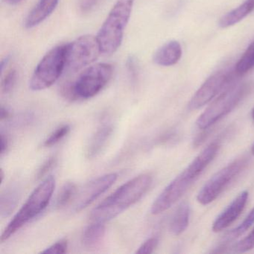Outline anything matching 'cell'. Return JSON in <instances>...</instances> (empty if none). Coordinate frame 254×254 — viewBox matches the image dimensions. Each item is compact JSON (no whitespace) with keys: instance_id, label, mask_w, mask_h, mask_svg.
<instances>
[{"instance_id":"d4e9b609","label":"cell","mask_w":254,"mask_h":254,"mask_svg":"<svg viewBox=\"0 0 254 254\" xmlns=\"http://www.w3.org/2000/svg\"><path fill=\"white\" fill-rule=\"evenodd\" d=\"M254 248V228L246 237L239 241L234 247L237 253H245Z\"/></svg>"},{"instance_id":"2e32d148","label":"cell","mask_w":254,"mask_h":254,"mask_svg":"<svg viewBox=\"0 0 254 254\" xmlns=\"http://www.w3.org/2000/svg\"><path fill=\"white\" fill-rule=\"evenodd\" d=\"M254 10V0H245L237 8L223 16L220 19L218 26L222 29L230 27L242 21Z\"/></svg>"},{"instance_id":"9a60e30c","label":"cell","mask_w":254,"mask_h":254,"mask_svg":"<svg viewBox=\"0 0 254 254\" xmlns=\"http://www.w3.org/2000/svg\"><path fill=\"white\" fill-rule=\"evenodd\" d=\"M182 56V47L177 41H169L154 53L153 61L156 64L170 66L176 64Z\"/></svg>"},{"instance_id":"484cf974","label":"cell","mask_w":254,"mask_h":254,"mask_svg":"<svg viewBox=\"0 0 254 254\" xmlns=\"http://www.w3.org/2000/svg\"><path fill=\"white\" fill-rule=\"evenodd\" d=\"M68 250V242L66 239H62L56 243L42 251L43 254H66Z\"/></svg>"},{"instance_id":"83f0119b","label":"cell","mask_w":254,"mask_h":254,"mask_svg":"<svg viewBox=\"0 0 254 254\" xmlns=\"http://www.w3.org/2000/svg\"><path fill=\"white\" fill-rule=\"evenodd\" d=\"M126 68L128 72L129 77L133 82L137 79L138 76V63L136 59L133 56H130L126 62Z\"/></svg>"},{"instance_id":"ba28073f","label":"cell","mask_w":254,"mask_h":254,"mask_svg":"<svg viewBox=\"0 0 254 254\" xmlns=\"http://www.w3.org/2000/svg\"><path fill=\"white\" fill-rule=\"evenodd\" d=\"M248 163V158L241 157L217 172L199 191L197 202L201 205H208L213 202L243 172Z\"/></svg>"},{"instance_id":"52a82bcc","label":"cell","mask_w":254,"mask_h":254,"mask_svg":"<svg viewBox=\"0 0 254 254\" xmlns=\"http://www.w3.org/2000/svg\"><path fill=\"white\" fill-rule=\"evenodd\" d=\"M66 68V45L52 49L37 65L29 81L33 91L49 88L60 78Z\"/></svg>"},{"instance_id":"ffe728a7","label":"cell","mask_w":254,"mask_h":254,"mask_svg":"<svg viewBox=\"0 0 254 254\" xmlns=\"http://www.w3.org/2000/svg\"><path fill=\"white\" fill-rule=\"evenodd\" d=\"M254 68V41L250 44L235 66L236 75H243Z\"/></svg>"},{"instance_id":"7c38bea8","label":"cell","mask_w":254,"mask_h":254,"mask_svg":"<svg viewBox=\"0 0 254 254\" xmlns=\"http://www.w3.org/2000/svg\"><path fill=\"white\" fill-rule=\"evenodd\" d=\"M248 197V191H242L215 218L212 224V231L218 233L230 227L243 212Z\"/></svg>"},{"instance_id":"ac0fdd59","label":"cell","mask_w":254,"mask_h":254,"mask_svg":"<svg viewBox=\"0 0 254 254\" xmlns=\"http://www.w3.org/2000/svg\"><path fill=\"white\" fill-rule=\"evenodd\" d=\"M105 229L104 223L94 222L84 230L81 236V242L87 248L97 247L105 237Z\"/></svg>"},{"instance_id":"7a4b0ae2","label":"cell","mask_w":254,"mask_h":254,"mask_svg":"<svg viewBox=\"0 0 254 254\" xmlns=\"http://www.w3.org/2000/svg\"><path fill=\"white\" fill-rule=\"evenodd\" d=\"M114 67L107 63H99L84 69L75 82L66 83L62 93L69 100L89 99L99 94L112 78Z\"/></svg>"},{"instance_id":"603a6c76","label":"cell","mask_w":254,"mask_h":254,"mask_svg":"<svg viewBox=\"0 0 254 254\" xmlns=\"http://www.w3.org/2000/svg\"><path fill=\"white\" fill-rule=\"evenodd\" d=\"M69 131H70V126L69 125H63V126H60L56 129L44 141V146L48 148V147L56 145L61 142L64 138L66 137Z\"/></svg>"},{"instance_id":"4316f807","label":"cell","mask_w":254,"mask_h":254,"mask_svg":"<svg viewBox=\"0 0 254 254\" xmlns=\"http://www.w3.org/2000/svg\"><path fill=\"white\" fill-rule=\"evenodd\" d=\"M158 242L156 237L149 238L141 245L136 251V254H151L157 248Z\"/></svg>"},{"instance_id":"e0dca14e","label":"cell","mask_w":254,"mask_h":254,"mask_svg":"<svg viewBox=\"0 0 254 254\" xmlns=\"http://www.w3.org/2000/svg\"><path fill=\"white\" fill-rule=\"evenodd\" d=\"M190 218V205L187 202H183L177 208L171 221L170 230L172 234L176 236L182 234L188 227Z\"/></svg>"},{"instance_id":"44dd1931","label":"cell","mask_w":254,"mask_h":254,"mask_svg":"<svg viewBox=\"0 0 254 254\" xmlns=\"http://www.w3.org/2000/svg\"><path fill=\"white\" fill-rule=\"evenodd\" d=\"M77 195V187L74 183H66L61 189L56 198V206L58 209H62L67 206L71 201L75 200Z\"/></svg>"},{"instance_id":"cb8c5ba5","label":"cell","mask_w":254,"mask_h":254,"mask_svg":"<svg viewBox=\"0 0 254 254\" xmlns=\"http://www.w3.org/2000/svg\"><path fill=\"white\" fill-rule=\"evenodd\" d=\"M17 81V70L14 69H10L5 73L1 83V89L4 94H9L14 90Z\"/></svg>"},{"instance_id":"d6a6232c","label":"cell","mask_w":254,"mask_h":254,"mask_svg":"<svg viewBox=\"0 0 254 254\" xmlns=\"http://www.w3.org/2000/svg\"><path fill=\"white\" fill-rule=\"evenodd\" d=\"M8 62H9V58L8 57L5 58V59H3V60L1 62V65H0V68H1V73H3L4 69L6 67Z\"/></svg>"},{"instance_id":"7402d4cb","label":"cell","mask_w":254,"mask_h":254,"mask_svg":"<svg viewBox=\"0 0 254 254\" xmlns=\"http://www.w3.org/2000/svg\"><path fill=\"white\" fill-rule=\"evenodd\" d=\"M254 224V208H253L252 210L249 212L246 218L244 219V221L239 224L237 227H235L234 229L229 232L224 238V241L227 242L230 241L234 240L237 239L239 236L243 235L245 232L248 231V229Z\"/></svg>"},{"instance_id":"5bb4252c","label":"cell","mask_w":254,"mask_h":254,"mask_svg":"<svg viewBox=\"0 0 254 254\" xmlns=\"http://www.w3.org/2000/svg\"><path fill=\"white\" fill-rule=\"evenodd\" d=\"M59 0H39L25 20V27L32 29L50 17L57 8Z\"/></svg>"},{"instance_id":"9c48e42d","label":"cell","mask_w":254,"mask_h":254,"mask_svg":"<svg viewBox=\"0 0 254 254\" xmlns=\"http://www.w3.org/2000/svg\"><path fill=\"white\" fill-rule=\"evenodd\" d=\"M102 53L99 41L93 35H83L66 45V68L77 72L97 60Z\"/></svg>"},{"instance_id":"3957f363","label":"cell","mask_w":254,"mask_h":254,"mask_svg":"<svg viewBox=\"0 0 254 254\" xmlns=\"http://www.w3.org/2000/svg\"><path fill=\"white\" fill-rule=\"evenodd\" d=\"M133 3L134 0H118L110 11L96 36L103 54H114L121 46Z\"/></svg>"},{"instance_id":"8fae6325","label":"cell","mask_w":254,"mask_h":254,"mask_svg":"<svg viewBox=\"0 0 254 254\" xmlns=\"http://www.w3.org/2000/svg\"><path fill=\"white\" fill-rule=\"evenodd\" d=\"M117 178V174L110 173L87 183L75 197L76 201L74 206L75 212H80L91 204L115 184Z\"/></svg>"},{"instance_id":"d590c367","label":"cell","mask_w":254,"mask_h":254,"mask_svg":"<svg viewBox=\"0 0 254 254\" xmlns=\"http://www.w3.org/2000/svg\"><path fill=\"white\" fill-rule=\"evenodd\" d=\"M252 118H253V120H254V109H253V111H252Z\"/></svg>"},{"instance_id":"30bf717a","label":"cell","mask_w":254,"mask_h":254,"mask_svg":"<svg viewBox=\"0 0 254 254\" xmlns=\"http://www.w3.org/2000/svg\"><path fill=\"white\" fill-rule=\"evenodd\" d=\"M233 74L218 71L209 77L196 91L189 103L190 110H197L215 99L233 80Z\"/></svg>"},{"instance_id":"836d02e7","label":"cell","mask_w":254,"mask_h":254,"mask_svg":"<svg viewBox=\"0 0 254 254\" xmlns=\"http://www.w3.org/2000/svg\"><path fill=\"white\" fill-rule=\"evenodd\" d=\"M8 2H9L10 3L13 4V5H14V4H17L19 3V2L21 1V0H7Z\"/></svg>"},{"instance_id":"8992f818","label":"cell","mask_w":254,"mask_h":254,"mask_svg":"<svg viewBox=\"0 0 254 254\" xmlns=\"http://www.w3.org/2000/svg\"><path fill=\"white\" fill-rule=\"evenodd\" d=\"M249 90L248 84H234L227 87L199 116L196 126L201 130H207L230 114L243 100Z\"/></svg>"},{"instance_id":"6da1fadb","label":"cell","mask_w":254,"mask_h":254,"mask_svg":"<svg viewBox=\"0 0 254 254\" xmlns=\"http://www.w3.org/2000/svg\"><path fill=\"white\" fill-rule=\"evenodd\" d=\"M152 184L148 174L139 175L127 181L105 198L92 211L90 220L104 223L114 219L122 212L139 201Z\"/></svg>"},{"instance_id":"e575fe53","label":"cell","mask_w":254,"mask_h":254,"mask_svg":"<svg viewBox=\"0 0 254 254\" xmlns=\"http://www.w3.org/2000/svg\"><path fill=\"white\" fill-rule=\"evenodd\" d=\"M251 153L254 155V143L253 144L252 147H251Z\"/></svg>"},{"instance_id":"4dcf8cb0","label":"cell","mask_w":254,"mask_h":254,"mask_svg":"<svg viewBox=\"0 0 254 254\" xmlns=\"http://www.w3.org/2000/svg\"><path fill=\"white\" fill-rule=\"evenodd\" d=\"M8 146H9V139L8 136L4 134L3 132H1V156L2 157L8 151Z\"/></svg>"},{"instance_id":"f1b7e54d","label":"cell","mask_w":254,"mask_h":254,"mask_svg":"<svg viewBox=\"0 0 254 254\" xmlns=\"http://www.w3.org/2000/svg\"><path fill=\"white\" fill-rule=\"evenodd\" d=\"M56 163V158L55 157H50L47 159L38 169V173L36 175V178L38 180L44 178L53 167Z\"/></svg>"},{"instance_id":"d6986e66","label":"cell","mask_w":254,"mask_h":254,"mask_svg":"<svg viewBox=\"0 0 254 254\" xmlns=\"http://www.w3.org/2000/svg\"><path fill=\"white\" fill-rule=\"evenodd\" d=\"M20 198V191L16 187L6 189L1 194L0 212L1 216L8 217L14 211Z\"/></svg>"},{"instance_id":"277c9868","label":"cell","mask_w":254,"mask_h":254,"mask_svg":"<svg viewBox=\"0 0 254 254\" xmlns=\"http://www.w3.org/2000/svg\"><path fill=\"white\" fill-rule=\"evenodd\" d=\"M55 188L56 180L53 176L47 177L38 185L4 230L0 239L1 243L8 240L47 208L53 197Z\"/></svg>"},{"instance_id":"5b68a950","label":"cell","mask_w":254,"mask_h":254,"mask_svg":"<svg viewBox=\"0 0 254 254\" xmlns=\"http://www.w3.org/2000/svg\"><path fill=\"white\" fill-rule=\"evenodd\" d=\"M204 170L203 165L194 159L180 175L168 184L154 200L151 205V213L158 215L170 209L185 194Z\"/></svg>"},{"instance_id":"f546056e","label":"cell","mask_w":254,"mask_h":254,"mask_svg":"<svg viewBox=\"0 0 254 254\" xmlns=\"http://www.w3.org/2000/svg\"><path fill=\"white\" fill-rule=\"evenodd\" d=\"M99 2L100 0H82L80 8L82 12L87 13L92 11Z\"/></svg>"},{"instance_id":"1f68e13d","label":"cell","mask_w":254,"mask_h":254,"mask_svg":"<svg viewBox=\"0 0 254 254\" xmlns=\"http://www.w3.org/2000/svg\"><path fill=\"white\" fill-rule=\"evenodd\" d=\"M11 116H12V114H11V111L8 108L1 106V110H0V119H1V121L8 120V119L11 118Z\"/></svg>"},{"instance_id":"4fadbf2b","label":"cell","mask_w":254,"mask_h":254,"mask_svg":"<svg viewBox=\"0 0 254 254\" xmlns=\"http://www.w3.org/2000/svg\"><path fill=\"white\" fill-rule=\"evenodd\" d=\"M114 132V127L110 123H104L90 138L87 148L86 157L93 159L101 154L108 144Z\"/></svg>"}]
</instances>
